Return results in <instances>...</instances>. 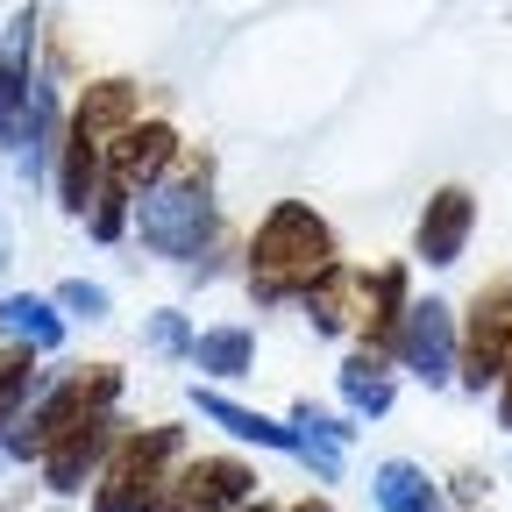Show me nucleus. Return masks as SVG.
Returning a JSON list of instances; mask_svg holds the SVG:
<instances>
[{
    "instance_id": "f257e3e1",
    "label": "nucleus",
    "mask_w": 512,
    "mask_h": 512,
    "mask_svg": "<svg viewBox=\"0 0 512 512\" xmlns=\"http://www.w3.org/2000/svg\"><path fill=\"white\" fill-rule=\"evenodd\" d=\"M335 271V235L313 207L285 200L271 207V221L256 228V249H249V285L256 299H292V292H313L320 278Z\"/></svg>"
},
{
    "instance_id": "f03ea898",
    "label": "nucleus",
    "mask_w": 512,
    "mask_h": 512,
    "mask_svg": "<svg viewBox=\"0 0 512 512\" xmlns=\"http://www.w3.org/2000/svg\"><path fill=\"white\" fill-rule=\"evenodd\" d=\"M136 235H143V249L171 256V264H192V256L214 242V192H207V178L143 192L136 200Z\"/></svg>"
},
{
    "instance_id": "7ed1b4c3",
    "label": "nucleus",
    "mask_w": 512,
    "mask_h": 512,
    "mask_svg": "<svg viewBox=\"0 0 512 512\" xmlns=\"http://www.w3.org/2000/svg\"><path fill=\"white\" fill-rule=\"evenodd\" d=\"M249 470L242 463H228V456H207V463H185L178 477H164L150 498H143V512H228V505H242L249 498Z\"/></svg>"
},
{
    "instance_id": "20e7f679",
    "label": "nucleus",
    "mask_w": 512,
    "mask_h": 512,
    "mask_svg": "<svg viewBox=\"0 0 512 512\" xmlns=\"http://www.w3.org/2000/svg\"><path fill=\"white\" fill-rule=\"evenodd\" d=\"M392 356L427 377V384H448L456 377V313H448L441 299H420L399 313V328H392Z\"/></svg>"
},
{
    "instance_id": "39448f33",
    "label": "nucleus",
    "mask_w": 512,
    "mask_h": 512,
    "mask_svg": "<svg viewBox=\"0 0 512 512\" xmlns=\"http://www.w3.org/2000/svg\"><path fill=\"white\" fill-rule=\"evenodd\" d=\"M512 363V278H498L491 292H477L470 306V342H463V384L470 392H484V384H498Z\"/></svg>"
},
{
    "instance_id": "423d86ee",
    "label": "nucleus",
    "mask_w": 512,
    "mask_h": 512,
    "mask_svg": "<svg viewBox=\"0 0 512 512\" xmlns=\"http://www.w3.org/2000/svg\"><path fill=\"white\" fill-rule=\"evenodd\" d=\"M178 456V427H150L143 441H128L114 470H107V491L93 498V512H143V498L164 484V463Z\"/></svg>"
},
{
    "instance_id": "0eeeda50",
    "label": "nucleus",
    "mask_w": 512,
    "mask_h": 512,
    "mask_svg": "<svg viewBox=\"0 0 512 512\" xmlns=\"http://www.w3.org/2000/svg\"><path fill=\"white\" fill-rule=\"evenodd\" d=\"M114 448V420L107 413H79L72 427H64L57 441H50V456H43V477H50V491H86V477L100 470V456Z\"/></svg>"
},
{
    "instance_id": "6e6552de",
    "label": "nucleus",
    "mask_w": 512,
    "mask_h": 512,
    "mask_svg": "<svg viewBox=\"0 0 512 512\" xmlns=\"http://www.w3.org/2000/svg\"><path fill=\"white\" fill-rule=\"evenodd\" d=\"M470 228H477V200H470L463 185H441L434 200H427V214H420V235H413L420 264H434V271L463 264V249H470Z\"/></svg>"
},
{
    "instance_id": "1a4fd4ad",
    "label": "nucleus",
    "mask_w": 512,
    "mask_h": 512,
    "mask_svg": "<svg viewBox=\"0 0 512 512\" xmlns=\"http://www.w3.org/2000/svg\"><path fill=\"white\" fill-rule=\"evenodd\" d=\"M171 157H178V136H171L164 121H128L121 136L107 143V185L136 192V185H150Z\"/></svg>"
},
{
    "instance_id": "9d476101",
    "label": "nucleus",
    "mask_w": 512,
    "mask_h": 512,
    "mask_svg": "<svg viewBox=\"0 0 512 512\" xmlns=\"http://www.w3.org/2000/svg\"><path fill=\"white\" fill-rule=\"evenodd\" d=\"M200 399V413L214 420V427H228L235 441H256V448H278V456H299L306 463V434L299 427H285V420H271V413H256V406H235V399H221V392H192Z\"/></svg>"
},
{
    "instance_id": "9b49d317",
    "label": "nucleus",
    "mask_w": 512,
    "mask_h": 512,
    "mask_svg": "<svg viewBox=\"0 0 512 512\" xmlns=\"http://www.w3.org/2000/svg\"><path fill=\"white\" fill-rule=\"evenodd\" d=\"M0 335H8V342H29V349H57V342H64V320L50 313V299L15 292V299H0Z\"/></svg>"
},
{
    "instance_id": "f8f14e48",
    "label": "nucleus",
    "mask_w": 512,
    "mask_h": 512,
    "mask_svg": "<svg viewBox=\"0 0 512 512\" xmlns=\"http://www.w3.org/2000/svg\"><path fill=\"white\" fill-rule=\"evenodd\" d=\"M370 491H377V512H441V491L420 463H384Z\"/></svg>"
},
{
    "instance_id": "ddd939ff",
    "label": "nucleus",
    "mask_w": 512,
    "mask_h": 512,
    "mask_svg": "<svg viewBox=\"0 0 512 512\" xmlns=\"http://www.w3.org/2000/svg\"><path fill=\"white\" fill-rule=\"evenodd\" d=\"M192 363H200L207 377H249L256 335L249 328H207V335H192Z\"/></svg>"
},
{
    "instance_id": "4468645a",
    "label": "nucleus",
    "mask_w": 512,
    "mask_h": 512,
    "mask_svg": "<svg viewBox=\"0 0 512 512\" xmlns=\"http://www.w3.org/2000/svg\"><path fill=\"white\" fill-rule=\"evenodd\" d=\"M128 107H136V93H128L121 79H107V86H93L86 93V107H79V136H93V143H114L121 128H128Z\"/></svg>"
},
{
    "instance_id": "2eb2a0df",
    "label": "nucleus",
    "mask_w": 512,
    "mask_h": 512,
    "mask_svg": "<svg viewBox=\"0 0 512 512\" xmlns=\"http://www.w3.org/2000/svg\"><path fill=\"white\" fill-rule=\"evenodd\" d=\"M342 399H349L356 413H384V406H392V370H384L377 349H363V356L342 363Z\"/></svg>"
},
{
    "instance_id": "dca6fc26",
    "label": "nucleus",
    "mask_w": 512,
    "mask_h": 512,
    "mask_svg": "<svg viewBox=\"0 0 512 512\" xmlns=\"http://www.w3.org/2000/svg\"><path fill=\"white\" fill-rule=\"evenodd\" d=\"M121 228H128V192H121V185H100V200H93V235L114 242Z\"/></svg>"
},
{
    "instance_id": "f3484780",
    "label": "nucleus",
    "mask_w": 512,
    "mask_h": 512,
    "mask_svg": "<svg viewBox=\"0 0 512 512\" xmlns=\"http://www.w3.org/2000/svg\"><path fill=\"white\" fill-rule=\"evenodd\" d=\"M150 342H157L164 356H192V335H185L178 313H150Z\"/></svg>"
},
{
    "instance_id": "a211bd4d",
    "label": "nucleus",
    "mask_w": 512,
    "mask_h": 512,
    "mask_svg": "<svg viewBox=\"0 0 512 512\" xmlns=\"http://www.w3.org/2000/svg\"><path fill=\"white\" fill-rule=\"evenodd\" d=\"M57 306H72V313L100 320V313H107V292H100V285H86V278H72V285H57Z\"/></svg>"
},
{
    "instance_id": "6ab92c4d",
    "label": "nucleus",
    "mask_w": 512,
    "mask_h": 512,
    "mask_svg": "<svg viewBox=\"0 0 512 512\" xmlns=\"http://www.w3.org/2000/svg\"><path fill=\"white\" fill-rule=\"evenodd\" d=\"M292 512H335V505H328V498H306V505H292Z\"/></svg>"
},
{
    "instance_id": "aec40b11",
    "label": "nucleus",
    "mask_w": 512,
    "mask_h": 512,
    "mask_svg": "<svg viewBox=\"0 0 512 512\" xmlns=\"http://www.w3.org/2000/svg\"><path fill=\"white\" fill-rule=\"evenodd\" d=\"M235 512H271V505H235Z\"/></svg>"
},
{
    "instance_id": "412c9836",
    "label": "nucleus",
    "mask_w": 512,
    "mask_h": 512,
    "mask_svg": "<svg viewBox=\"0 0 512 512\" xmlns=\"http://www.w3.org/2000/svg\"><path fill=\"white\" fill-rule=\"evenodd\" d=\"M0 264H8V235H0Z\"/></svg>"
}]
</instances>
